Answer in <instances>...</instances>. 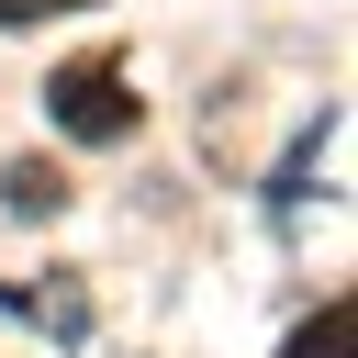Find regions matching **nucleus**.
<instances>
[{
	"label": "nucleus",
	"instance_id": "nucleus-3",
	"mask_svg": "<svg viewBox=\"0 0 358 358\" xmlns=\"http://www.w3.org/2000/svg\"><path fill=\"white\" fill-rule=\"evenodd\" d=\"M280 358H358V302L336 291V302H324V313H313V324H302Z\"/></svg>",
	"mask_w": 358,
	"mask_h": 358
},
{
	"label": "nucleus",
	"instance_id": "nucleus-1",
	"mask_svg": "<svg viewBox=\"0 0 358 358\" xmlns=\"http://www.w3.org/2000/svg\"><path fill=\"white\" fill-rule=\"evenodd\" d=\"M45 112H56L78 145H112V134H134V90H123V56H67V67L45 78Z\"/></svg>",
	"mask_w": 358,
	"mask_h": 358
},
{
	"label": "nucleus",
	"instance_id": "nucleus-5",
	"mask_svg": "<svg viewBox=\"0 0 358 358\" xmlns=\"http://www.w3.org/2000/svg\"><path fill=\"white\" fill-rule=\"evenodd\" d=\"M45 11H90V0H0V22H45Z\"/></svg>",
	"mask_w": 358,
	"mask_h": 358
},
{
	"label": "nucleus",
	"instance_id": "nucleus-4",
	"mask_svg": "<svg viewBox=\"0 0 358 358\" xmlns=\"http://www.w3.org/2000/svg\"><path fill=\"white\" fill-rule=\"evenodd\" d=\"M0 302H11V313H45V324H56L67 347L90 336V302H78V291H0Z\"/></svg>",
	"mask_w": 358,
	"mask_h": 358
},
{
	"label": "nucleus",
	"instance_id": "nucleus-2",
	"mask_svg": "<svg viewBox=\"0 0 358 358\" xmlns=\"http://www.w3.org/2000/svg\"><path fill=\"white\" fill-rule=\"evenodd\" d=\"M0 201L34 224V213H67V168H45V157H11L0 168Z\"/></svg>",
	"mask_w": 358,
	"mask_h": 358
}]
</instances>
